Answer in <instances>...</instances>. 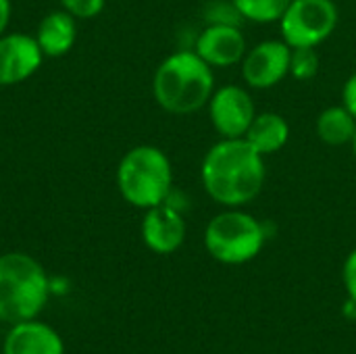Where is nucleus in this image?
<instances>
[{
    "mask_svg": "<svg viewBox=\"0 0 356 354\" xmlns=\"http://www.w3.org/2000/svg\"><path fill=\"white\" fill-rule=\"evenodd\" d=\"M290 138V127L286 119L277 113L257 115L244 134V140L261 154H273L286 146Z\"/></svg>",
    "mask_w": 356,
    "mask_h": 354,
    "instance_id": "nucleus-14",
    "label": "nucleus"
},
{
    "mask_svg": "<svg viewBox=\"0 0 356 354\" xmlns=\"http://www.w3.org/2000/svg\"><path fill=\"white\" fill-rule=\"evenodd\" d=\"M344 284L346 290L353 298V303H356V250H353L344 263Z\"/></svg>",
    "mask_w": 356,
    "mask_h": 354,
    "instance_id": "nucleus-19",
    "label": "nucleus"
},
{
    "mask_svg": "<svg viewBox=\"0 0 356 354\" xmlns=\"http://www.w3.org/2000/svg\"><path fill=\"white\" fill-rule=\"evenodd\" d=\"M171 163L154 146L131 148L117 169V184L123 198L140 209L163 204L171 192Z\"/></svg>",
    "mask_w": 356,
    "mask_h": 354,
    "instance_id": "nucleus-4",
    "label": "nucleus"
},
{
    "mask_svg": "<svg viewBox=\"0 0 356 354\" xmlns=\"http://www.w3.org/2000/svg\"><path fill=\"white\" fill-rule=\"evenodd\" d=\"M292 0H234L236 10L257 23H271L282 19Z\"/></svg>",
    "mask_w": 356,
    "mask_h": 354,
    "instance_id": "nucleus-16",
    "label": "nucleus"
},
{
    "mask_svg": "<svg viewBox=\"0 0 356 354\" xmlns=\"http://www.w3.org/2000/svg\"><path fill=\"white\" fill-rule=\"evenodd\" d=\"M344 106L355 115L356 119V73L344 86Z\"/></svg>",
    "mask_w": 356,
    "mask_h": 354,
    "instance_id": "nucleus-20",
    "label": "nucleus"
},
{
    "mask_svg": "<svg viewBox=\"0 0 356 354\" xmlns=\"http://www.w3.org/2000/svg\"><path fill=\"white\" fill-rule=\"evenodd\" d=\"M4 354H63V340L44 323L23 321L6 336Z\"/></svg>",
    "mask_w": 356,
    "mask_h": 354,
    "instance_id": "nucleus-12",
    "label": "nucleus"
},
{
    "mask_svg": "<svg viewBox=\"0 0 356 354\" xmlns=\"http://www.w3.org/2000/svg\"><path fill=\"white\" fill-rule=\"evenodd\" d=\"M142 238L150 250L159 255H169L184 244L186 223L175 209L159 204L148 209L142 223Z\"/></svg>",
    "mask_w": 356,
    "mask_h": 354,
    "instance_id": "nucleus-10",
    "label": "nucleus"
},
{
    "mask_svg": "<svg viewBox=\"0 0 356 354\" xmlns=\"http://www.w3.org/2000/svg\"><path fill=\"white\" fill-rule=\"evenodd\" d=\"M75 35L77 27L73 15L67 10H56L42 19L35 42L46 56H63L73 48Z\"/></svg>",
    "mask_w": 356,
    "mask_h": 354,
    "instance_id": "nucleus-13",
    "label": "nucleus"
},
{
    "mask_svg": "<svg viewBox=\"0 0 356 354\" xmlns=\"http://www.w3.org/2000/svg\"><path fill=\"white\" fill-rule=\"evenodd\" d=\"M356 131L355 115L344 106H332L323 111L317 119V134L325 144L340 146L353 142Z\"/></svg>",
    "mask_w": 356,
    "mask_h": 354,
    "instance_id": "nucleus-15",
    "label": "nucleus"
},
{
    "mask_svg": "<svg viewBox=\"0 0 356 354\" xmlns=\"http://www.w3.org/2000/svg\"><path fill=\"white\" fill-rule=\"evenodd\" d=\"M60 2H63L65 10L77 19H92L104 6V0H60Z\"/></svg>",
    "mask_w": 356,
    "mask_h": 354,
    "instance_id": "nucleus-18",
    "label": "nucleus"
},
{
    "mask_svg": "<svg viewBox=\"0 0 356 354\" xmlns=\"http://www.w3.org/2000/svg\"><path fill=\"white\" fill-rule=\"evenodd\" d=\"M246 44L242 31L232 23H215L207 27L196 42V54L215 67H227L244 56Z\"/></svg>",
    "mask_w": 356,
    "mask_h": 354,
    "instance_id": "nucleus-11",
    "label": "nucleus"
},
{
    "mask_svg": "<svg viewBox=\"0 0 356 354\" xmlns=\"http://www.w3.org/2000/svg\"><path fill=\"white\" fill-rule=\"evenodd\" d=\"M204 244L213 259L225 265H240L261 252L265 232L254 217L240 211H229L217 215L207 225Z\"/></svg>",
    "mask_w": 356,
    "mask_h": 354,
    "instance_id": "nucleus-5",
    "label": "nucleus"
},
{
    "mask_svg": "<svg viewBox=\"0 0 356 354\" xmlns=\"http://www.w3.org/2000/svg\"><path fill=\"white\" fill-rule=\"evenodd\" d=\"M213 81L207 61L196 52H177L165 58L156 69L154 98L169 113H194L211 98Z\"/></svg>",
    "mask_w": 356,
    "mask_h": 354,
    "instance_id": "nucleus-2",
    "label": "nucleus"
},
{
    "mask_svg": "<svg viewBox=\"0 0 356 354\" xmlns=\"http://www.w3.org/2000/svg\"><path fill=\"white\" fill-rule=\"evenodd\" d=\"M263 182V154L242 138H225L204 156L202 184L219 204L242 207L250 202L261 192Z\"/></svg>",
    "mask_w": 356,
    "mask_h": 354,
    "instance_id": "nucleus-1",
    "label": "nucleus"
},
{
    "mask_svg": "<svg viewBox=\"0 0 356 354\" xmlns=\"http://www.w3.org/2000/svg\"><path fill=\"white\" fill-rule=\"evenodd\" d=\"M292 50L286 42L269 40L252 48L242 65V73L248 86L265 90L280 83L290 73Z\"/></svg>",
    "mask_w": 356,
    "mask_h": 354,
    "instance_id": "nucleus-7",
    "label": "nucleus"
},
{
    "mask_svg": "<svg viewBox=\"0 0 356 354\" xmlns=\"http://www.w3.org/2000/svg\"><path fill=\"white\" fill-rule=\"evenodd\" d=\"M50 282L44 269L27 255L0 257V319L8 323L31 321L48 300Z\"/></svg>",
    "mask_w": 356,
    "mask_h": 354,
    "instance_id": "nucleus-3",
    "label": "nucleus"
},
{
    "mask_svg": "<svg viewBox=\"0 0 356 354\" xmlns=\"http://www.w3.org/2000/svg\"><path fill=\"white\" fill-rule=\"evenodd\" d=\"M319 69V56L313 46H302V48H292L290 56V73L296 79H311L317 75Z\"/></svg>",
    "mask_w": 356,
    "mask_h": 354,
    "instance_id": "nucleus-17",
    "label": "nucleus"
},
{
    "mask_svg": "<svg viewBox=\"0 0 356 354\" xmlns=\"http://www.w3.org/2000/svg\"><path fill=\"white\" fill-rule=\"evenodd\" d=\"M254 117L252 98L238 86H223L211 100V119L223 138H242Z\"/></svg>",
    "mask_w": 356,
    "mask_h": 354,
    "instance_id": "nucleus-8",
    "label": "nucleus"
},
{
    "mask_svg": "<svg viewBox=\"0 0 356 354\" xmlns=\"http://www.w3.org/2000/svg\"><path fill=\"white\" fill-rule=\"evenodd\" d=\"M280 21L284 42L290 48H315L336 29L338 8L332 0H292Z\"/></svg>",
    "mask_w": 356,
    "mask_h": 354,
    "instance_id": "nucleus-6",
    "label": "nucleus"
},
{
    "mask_svg": "<svg viewBox=\"0 0 356 354\" xmlns=\"http://www.w3.org/2000/svg\"><path fill=\"white\" fill-rule=\"evenodd\" d=\"M42 48L31 35L10 33L0 38V86H13L31 77L42 65Z\"/></svg>",
    "mask_w": 356,
    "mask_h": 354,
    "instance_id": "nucleus-9",
    "label": "nucleus"
},
{
    "mask_svg": "<svg viewBox=\"0 0 356 354\" xmlns=\"http://www.w3.org/2000/svg\"><path fill=\"white\" fill-rule=\"evenodd\" d=\"M8 17H10V2L8 0H0V35L8 23Z\"/></svg>",
    "mask_w": 356,
    "mask_h": 354,
    "instance_id": "nucleus-21",
    "label": "nucleus"
},
{
    "mask_svg": "<svg viewBox=\"0 0 356 354\" xmlns=\"http://www.w3.org/2000/svg\"><path fill=\"white\" fill-rule=\"evenodd\" d=\"M353 148H355V156H356V131H355V138H353Z\"/></svg>",
    "mask_w": 356,
    "mask_h": 354,
    "instance_id": "nucleus-22",
    "label": "nucleus"
}]
</instances>
